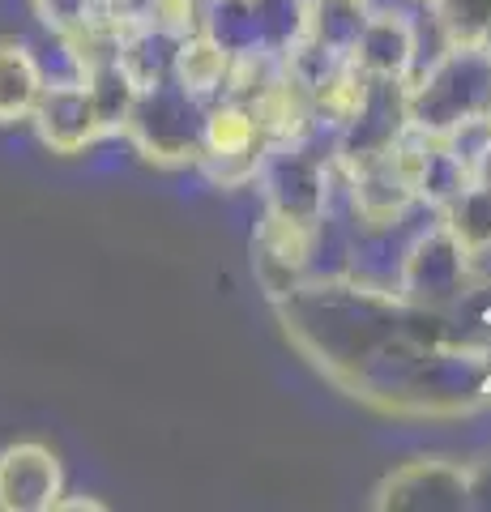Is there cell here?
Masks as SVG:
<instances>
[{"instance_id": "obj_16", "label": "cell", "mask_w": 491, "mask_h": 512, "mask_svg": "<svg viewBox=\"0 0 491 512\" xmlns=\"http://www.w3.org/2000/svg\"><path fill=\"white\" fill-rule=\"evenodd\" d=\"M227 73H231V56L214 39H205L201 30L184 35L180 56H176V82L188 94H197V99H205V103H214L218 94H223V86H227Z\"/></svg>"}, {"instance_id": "obj_26", "label": "cell", "mask_w": 491, "mask_h": 512, "mask_svg": "<svg viewBox=\"0 0 491 512\" xmlns=\"http://www.w3.org/2000/svg\"><path fill=\"white\" fill-rule=\"evenodd\" d=\"M470 180L483 184V188H491V133H487V141L479 146V154L470 158Z\"/></svg>"}, {"instance_id": "obj_20", "label": "cell", "mask_w": 491, "mask_h": 512, "mask_svg": "<svg viewBox=\"0 0 491 512\" xmlns=\"http://www.w3.org/2000/svg\"><path fill=\"white\" fill-rule=\"evenodd\" d=\"M248 9H252V22H257L261 47L274 56H287L308 35L312 0H248Z\"/></svg>"}, {"instance_id": "obj_3", "label": "cell", "mask_w": 491, "mask_h": 512, "mask_svg": "<svg viewBox=\"0 0 491 512\" xmlns=\"http://www.w3.org/2000/svg\"><path fill=\"white\" fill-rule=\"evenodd\" d=\"M205 116H210V103L188 94L171 77V82L137 90L133 111L124 120V137H129V146L150 167H163V171L197 167L205 146Z\"/></svg>"}, {"instance_id": "obj_25", "label": "cell", "mask_w": 491, "mask_h": 512, "mask_svg": "<svg viewBox=\"0 0 491 512\" xmlns=\"http://www.w3.org/2000/svg\"><path fill=\"white\" fill-rule=\"evenodd\" d=\"M470 508H491V461L470 466Z\"/></svg>"}, {"instance_id": "obj_5", "label": "cell", "mask_w": 491, "mask_h": 512, "mask_svg": "<svg viewBox=\"0 0 491 512\" xmlns=\"http://www.w3.org/2000/svg\"><path fill=\"white\" fill-rule=\"evenodd\" d=\"M474 261L479 256H470L449 235L445 222H436V227L410 239L398 269V295H406L410 303H423V308H457L487 282L474 269Z\"/></svg>"}, {"instance_id": "obj_1", "label": "cell", "mask_w": 491, "mask_h": 512, "mask_svg": "<svg viewBox=\"0 0 491 512\" xmlns=\"http://www.w3.org/2000/svg\"><path fill=\"white\" fill-rule=\"evenodd\" d=\"M282 338L351 402L389 419H462L491 406V282L423 308L346 274L274 299Z\"/></svg>"}, {"instance_id": "obj_4", "label": "cell", "mask_w": 491, "mask_h": 512, "mask_svg": "<svg viewBox=\"0 0 491 512\" xmlns=\"http://www.w3.org/2000/svg\"><path fill=\"white\" fill-rule=\"evenodd\" d=\"M265 214L316 231L329 210V158L308 150V137L269 141L257 171Z\"/></svg>"}, {"instance_id": "obj_19", "label": "cell", "mask_w": 491, "mask_h": 512, "mask_svg": "<svg viewBox=\"0 0 491 512\" xmlns=\"http://www.w3.org/2000/svg\"><path fill=\"white\" fill-rule=\"evenodd\" d=\"M440 222L449 227V235L462 244L470 256L491 252V188L483 184H466L457 197L440 210Z\"/></svg>"}, {"instance_id": "obj_9", "label": "cell", "mask_w": 491, "mask_h": 512, "mask_svg": "<svg viewBox=\"0 0 491 512\" xmlns=\"http://www.w3.org/2000/svg\"><path fill=\"white\" fill-rule=\"evenodd\" d=\"M380 512H457L470 508V466L445 457H415L380 478L372 495Z\"/></svg>"}, {"instance_id": "obj_22", "label": "cell", "mask_w": 491, "mask_h": 512, "mask_svg": "<svg viewBox=\"0 0 491 512\" xmlns=\"http://www.w3.org/2000/svg\"><path fill=\"white\" fill-rule=\"evenodd\" d=\"M82 82H86L90 99H94V111H99L103 137H124V120H129L133 99H137L133 77L120 69V60H112V64H99V69H90Z\"/></svg>"}, {"instance_id": "obj_2", "label": "cell", "mask_w": 491, "mask_h": 512, "mask_svg": "<svg viewBox=\"0 0 491 512\" xmlns=\"http://www.w3.org/2000/svg\"><path fill=\"white\" fill-rule=\"evenodd\" d=\"M491 111V56L483 43H449L432 69L406 82V120L419 137H449Z\"/></svg>"}, {"instance_id": "obj_13", "label": "cell", "mask_w": 491, "mask_h": 512, "mask_svg": "<svg viewBox=\"0 0 491 512\" xmlns=\"http://www.w3.org/2000/svg\"><path fill=\"white\" fill-rule=\"evenodd\" d=\"M346 60L355 64L363 77H393V82H410L419 60V35L410 18L389 9H368L355 47L346 52Z\"/></svg>"}, {"instance_id": "obj_14", "label": "cell", "mask_w": 491, "mask_h": 512, "mask_svg": "<svg viewBox=\"0 0 491 512\" xmlns=\"http://www.w3.org/2000/svg\"><path fill=\"white\" fill-rule=\"evenodd\" d=\"M180 43L184 35H171L163 26H120V69L133 77L137 90L158 86V82H171L176 77V56H180Z\"/></svg>"}, {"instance_id": "obj_23", "label": "cell", "mask_w": 491, "mask_h": 512, "mask_svg": "<svg viewBox=\"0 0 491 512\" xmlns=\"http://www.w3.org/2000/svg\"><path fill=\"white\" fill-rule=\"evenodd\" d=\"M30 9H35L39 26L52 39H69L90 26L112 22V5L107 0H30Z\"/></svg>"}, {"instance_id": "obj_15", "label": "cell", "mask_w": 491, "mask_h": 512, "mask_svg": "<svg viewBox=\"0 0 491 512\" xmlns=\"http://www.w3.org/2000/svg\"><path fill=\"white\" fill-rule=\"evenodd\" d=\"M43 94L39 56L26 39H0V128L30 120Z\"/></svg>"}, {"instance_id": "obj_18", "label": "cell", "mask_w": 491, "mask_h": 512, "mask_svg": "<svg viewBox=\"0 0 491 512\" xmlns=\"http://www.w3.org/2000/svg\"><path fill=\"white\" fill-rule=\"evenodd\" d=\"M470 184V167L466 158L457 154L449 141L440 137H423V163H419V201L436 205V210H445V205L457 197Z\"/></svg>"}, {"instance_id": "obj_21", "label": "cell", "mask_w": 491, "mask_h": 512, "mask_svg": "<svg viewBox=\"0 0 491 512\" xmlns=\"http://www.w3.org/2000/svg\"><path fill=\"white\" fill-rule=\"evenodd\" d=\"M368 22V0H312L308 39L321 43L325 52L346 56Z\"/></svg>"}, {"instance_id": "obj_28", "label": "cell", "mask_w": 491, "mask_h": 512, "mask_svg": "<svg viewBox=\"0 0 491 512\" xmlns=\"http://www.w3.org/2000/svg\"><path fill=\"white\" fill-rule=\"evenodd\" d=\"M479 43H483V52L491 56V22H487V30H483V39H479Z\"/></svg>"}, {"instance_id": "obj_17", "label": "cell", "mask_w": 491, "mask_h": 512, "mask_svg": "<svg viewBox=\"0 0 491 512\" xmlns=\"http://www.w3.org/2000/svg\"><path fill=\"white\" fill-rule=\"evenodd\" d=\"M197 30L205 39H214L227 56H248L261 52L257 39V22H252L248 0H201L197 13Z\"/></svg>"}, {"instance_id": "obj_29", "label": "cell", "mask_w": 491, "mask_h": 512, "mask_svg": "<svg viewBox=\"0 0 491 512\" xmlns=\"http://www.w3.org/2000/svg\"><path fill=\"white\" fill-rule=\"evenodd\" d=\"M487 120H491V111H487Z\"/></svg>"}, {"instance_id": "obj_12", "label": "cell", "mask_w": 491, "mask_h": 512, "mask_svg": "<svg viewBox=\"0 0 491 512\" xmlns=\"http://www.w3.org/2000/svg\"><path fill=\"white\" fill-rule=\"evenodd\" d=\"M312 252H316V231L282 222L274 214L261 218L257 235H252V274H257V282L265 286L269 303L291 295L295 286L308 278Z\"/></svg>"}, {"instance_id": "obj_10", "label": "cell", "mask_w": 491, "mask_h": 512, "mask_svg": "<svg viewBox=\"0 0 491 512\" xmlns=\"http://www.w3.org/2000/svg\"><path fill=\"white\" fill-rule=\"evenodd\" d=\"M30 124H35L39 141L52 154H82L90 146L103 141V124L94 99L82 77H65V82H43V94L35 111H30Z\"/></svg>"}, {"instance_id": "obj_7", "label": "cell", "mask_w": 491, "mask_h": 512, "mask_svg": "<svg viewBox=\"0 0 491 512\" xmlns=\"http://www.w3.org/2000/svg\"><path fill=\"white\" fill-rule=\"evenodd\" d=\"M265 150H269V137L261 133V124H257V116H252L248 103H235V99H214L210 103L197 171L214 188L235 192V188L257 184Z\"/></svg>"}, {"instance_id": "obj_6", "label": "cell", "mask_w": 491, "mask_h": 512, "mask_svg": "<svg viewBox=\"0 0 491 512\" xmlns=\"http://www.w3.org/2000/svg\"><path fill=\"white\" fill-rule=\"evenodd\" d=\"M419 163H423V137L406 133L398 146L368 158L359 167H346L351 184V205L368 227H398L419 201Z\"/></svg>"}, {"instance_id": "obj_8", "label": "cell", "mask_w": 491, "mask_h": 512, "mask_svg": "<svg viewBox=\"0 0 491 512\" xmlns=\"http://www.w3.org/2000/svg\"><path fill=\"white\" fill-rule=\"evenodd\" d=\"M410 133L406 120V82H393V77H368L363 86V99L351 111V120L342 128H334V163L359 167L368 158L393 150L398 141Z\"/></svg>"}, {"instance_id": "obj_11", "label": "cell", "mask_w": 491, "mask_h": 512, "mask_svg": "<svg viewBox=\"0 0 491 512\" xmlns=\"http://www.w3.org/2000/svg\"><path fill=\"white\" fill-rule=\"evenodd\" d=\"M65 495L60 457L39 440L0 448V508L5 512H52Z\"/></svg>"}, {"instance_id": "obj_24", "label": "cell", "mask_w": 491, "mask_h": 512, "mask_svg": "<svg viewBox=\"0 0 491 512\" xmlns=\"http://www.w3.org/2000/svg\"><path fill=\"white\" fill-rule=\"evenodd\" d=\"M449 43H479L491 22V0H432Z\"/></svg>"}, {"instance_id": "obj_27", "label": "cell", "mask_w": 491, "mask_h": 512, "mask_svg": "<svg viewBox=\"0 0 491 512\" xmlns=\"http://www.w3.org/2000/svg\"><path fill=\"white\" fill-rule=\"evenodd\" d=\"M56 508H60V512H65V508H77V512H82V508H90V512H103V500H94V495H86V500H65V495H60Z\"/></svg>"}]
</instances>
